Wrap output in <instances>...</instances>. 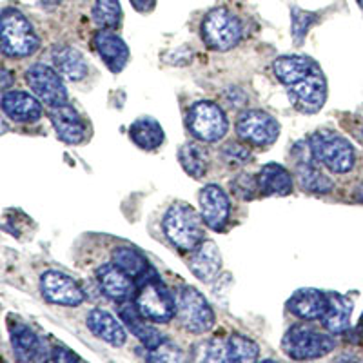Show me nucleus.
<instances>
[{"instance_id": "obj_1", "label": "nucleus", "mask_w": 363, "mask_h": 363, "mask_svg": "<svg viewBox=\"0 0 363 363\" xmlns=\"http://www.w3.org/2000/svg\"><path fill=\"white\" fill-rule=\"evenodd\" d=\"M203 218L187 203H174L165 213L164 233L180 251H193L203 242Z\"/></svg>"}, {"instance_id": "obj_2", "label": "nucleus", "mask_w": 363, "mask_h": 363, "mask_svg": "<svg viewBox=\"0 0 363 363\" xmlns=\"http://www.w3.org/2000/svg\"><path fill=\"white\" fill-rule=\"evenodd\" d=\"M145 277V274H144ZM140 278V287L136 291L135 306L138 313L153 323H167L177 313V301L164 281L151 272V277Z\"/></svg>"}, {"instance_id": "obj_3", "label": "nucleus", "mask_w": 363, "mask_h": 363, "mask_svg": "<svg viewBox=\"0 0 363 363\" xmlns=\"http://www.w3.org/2000/svg\"><path fill=\"white\" fill-rule=\"evenodd\" d=\"M314 160L333 173H349L354 167L356 153L351 142L335 131H316L309 138Z\"/></svg>"}, {"instance_id": "obj_4", "label": "nucleus", "mask_w": 363, "mask_h": 363, "mask_svg": "<svg viewBox=\"0 0 363 363\" xmlns=\"http://www.w3.org/2000/svg\"><path fill=\"white\" fill-rule=\"evenodd\" d=\"M336 347V340L314 327L298 323L281 340V349L293 359H316L329 354Z\"/></svg>"}, {"instance_id": "obj_5", "label": "nucleus", "mask_w": 363, "mask_h": 363, "mask_svg": "<svg viewBox=\"0 0 363 363\" xmlns=\"http://www.w3.org/2000/svg\"><path fill=\"white\" fill-rule=\"evenodd\" d=\"M38 50V37L33 26L18 9L2 13V51L8 57H29Z\"/></svg>"}, {"instance_id": "obj_6", "label": "nucleus", "mask_w": 363, "mask_h": 363, "mask_svg": "<svg viewBox=\"0 0 363 363\" xmlns=\"http://www.w3.org/2000/svg\"><path fill=\"white\" fill-rule=\"evenodd\" d=\"M202 38L211 50L229 51L242 40V24L231 11L213 9L202 22Z\"/></svg>"}, {"instance_id": "obj_7", "label": "nucleus", "mask_w": 363, "mask_h": 363, "mask_svg": "<svg viewBox=\"0 0 363 363\" xmlns=\"http://www.w3.org/2000/svg\"><path fill=\"white\" fill-rule=\"evenodd\" d=\"M177 316L182 327L194 335H202L215 325V313L202 293L194 287H182L177 296Z\"/></svg>"}, {"instance_id": "obj_8", "label": "nucleus", "mask_w": 363, "mask_h": 363, "mask_svg": "<svg viewBox=\"0 0 363 363\" xmlns=\"http://www.w3.org/2000/svg\"><path fill=\"white\" fill-rule=\"evenodd\" d=\"M187 128L194 138L202 142H218L229 129V122L218 104L203 100L196 102L187 113Z\"/></svg>"}, {"instance_id": "obj_9", "label": "nucleus", "mask_w": 363, "mask_h": 363, "mask_svg": "<svg viewBox=\"0 0 363 363\" xmlns=\"http://www.w3.org/2000/svg\"><path fill=\"white\" fill-rule=\"evenodd\" d=\"M236 133L242 140L251 145H271L280 135V124L269 113L251 109L240 115Z\"/></svg>"}, {"instance_id": "obj_10", "label": "nucleus", "mask_w": 363, "mask_h": 363, "mask_svg": "<svg viewBox=\"0 0 363 363\" xmlns=\"http://www.w3.org/2000/svg\"><path fill=\"white\" fill-rule=\"evenodd\" d=\"M26 80H28L31 91L38 96V100L48 104L50 108L66 104V86L53 67L45 66V64H35L26 71Z\"/></svg>"}, {"instance_id": "obj_11", "label": "nucleus", "mask_w": 363, "mask_h": 363, "mask_svg": "<svg viewBox=\"0 0 363 363\" xmlns=\"http://www.w3.org/2000/svg\"><path fill=\"white\" fill-rule=\"evenodd\" d=\"M291 102L301 113H316L323 108L327 99V82L322 71L316 69L301 82L293 84L287 89Z\"/></svg>"}, {"instance_id": "obj_12", "label": "nucleus", "mask_w": 363, "mask_h": 363, "mask_svg": "<svg viewBox=\"0 0 363 363\" xmlns=\"http://www.w3.org/2000/svg\"><path fill=\"white\" fill-rule=\"evenodd\" d=\"M40 291L45 300L57 306L77 307L84 301V293L79 284L58 271H48L42 274Z\"/></svg>"}, {"instance_id": "obj_13", "label": "nucleus", "mask_w": 363, "mask_h": 363, "mask_svg": "<svg viewBox=\"0 0 363 363\" xmlns=\"http://www.w3.org/2000/svg\"><path fill=\"white\" fill-rule=\"evenodd\" d=\"M229 199L218 186H206L200 193V215L213 231H222L229 220Z\"/></svg>"}, {"instance_id": "obj_14", "label": "nucleus", "mask_w": 363, "mask_h": 363, "mask_svg": "<svg viewBox=\"0 0 363 363\" xmlns=\"http://www.w3.org/2000/svg\"><path fill=\"white\" fill-rule=\"evenodd\" d=\"M50 118L53 122L57 136L62 142L74 145L86 140V124L73 106L69 104L53 106L50 111Z\"/></svg>"}, {"instance_id": "obj_15", "label": "nucleus", "mask_w": 363, "mask_h": 363, "mask_svg": "<svg viewBox=\"0 0 363 363\" xmlns=\"http://www.w3.org/2000/svg\"><path fill=\"white\" fill-rule=\"evenodd\" d=\"M2 109L13 122L31 124L42 116V106L35 96L24 91H6L2 95Z\"/></svg>"}, {"instance_id": "obj_16", "label": "nucleus", "mask_w": 363, "mask_h": 363, "mask_svg": "<svg viewBox=\"0 0 363 363\" xmlns=\"http://www.w3.org/2000/svg\"><path fill=\"white\" fill-rule=\"evenodd\" d=\"M93 42H95L96 51H99V55L106 62V66L113 73H120V71L124 69L129 60V50L125 42L118 35L102 28L100 31H96Z\"/></svg>"}, {"instance_id": "obj_17", "label": "nucleus", "mask_w": 363, "mask_h": 363, "mask_svg": "<svg viewBox=\"0 0 363 363\" xmlns=\"http://www.w3.org/2000/svg\"><path fill=\"white\" fill-rule=\"evenodd\" d=\"M120 318L124 320L125 327L131 330V335H135L136 338L140 340L142 345L145 349H157L160 347L162 343L167 342L164 335H162L160 330L155 329L151 323H147L149 320H145L138 309H136L135 303H124V306H120Z\"/></svg>"}, {"instance_id": "obj_18", "label": "nucleus", "mask_w": 363, "mask_h": 363, "mask_svg": "<svg viewBox=\"0 0 363 363\" xmlns=\"http://www.w3.org/2000/svg\"><path fill=\"white\" fill-rule=\"evenodd\" d=\"M187 265H189L191 272H193L199 280H213V278L218 274L220 267H222V256H220V251L218 247H216L215 242L203 240L199 247L191 251Z\"/></svg>"}, {"instance_id": "obj_19", "label": "nucleus", "mask_w": 363, "mask_h": 363, "mask_svg": "<svg viewBox=\"0 0 363 363\" xmlns=\"http://www.w3.org/2000/svg\"><path fill=\"white\" fill-rule=\"evenodd\" d=\"M11 343L15 354L22 362H45V359H50L51 349L45 347L44 340L38 338L29 327H15L11 333Z\"/></svg>"}, {"instance_id": "obj_20", "label": "nucleus", "mask_w": 363, "mask_h": 363, "mask_svg": "<svg viewBox=\"0 0 363 363\" xmlns=\"http://www.w3.org/2000/svg\"><path fill=\"white\" fill-rule=\"evenodd\" d=\"M327 306V293L318 289H300L287 301V309L301 320H322Z\"/></svg>"}, {"instance_id": "obj_21", "label": "nucleus", "mask_w": 363, "mask_h": 363, "mask_svg": "<svg viewBox=\"0 0 363 363\" xmlns=\"http://www.w3.org/2000/svg\"><path fill=\"white\" fill-rule=\"evenodd\" d=\"M87 329L93 333L95 336H99L100 340L108 342L109 345L120 347L125 343V335L122 323L116 320L113 314H109L108 311L102 309H93L87 314Z\"/></svg>"}, {"instance_id": "obj_22", "label": "nucleus", "mask_w": 363, "mask_h": 363, "mask_svg": "<svg viewBox=\"0 0 363 363\" xmlns=\"http://www.w3.org/2000/svg\"><path fill=\"white\" fill-rule=\"evenodd\" d=\"M96 277H99V284L102 293L108 298L115 301L128 300L133 293V281L129 278L128 272H124L118 265L104 264L102 267L96 271Z\"/></svg>"}, {"instance_id": "obj_23", "label": "nucleus", "mask_w": 363, "mask_h": 363, "mask_svg": "<svg viewBox=\"0 0 363 363\" xmlns=\"http://www.w3.org/2000/svg\"><path fill=\"white\" fill-rule=\"evenodd\" d=\"M327 300L329 306L322 316V325L330 335H342L351 327L352 301L338 293H327Z\"/></svg>"}, {"instance_id": "obj_24", "label": "nucleus", "mask_w": 363, "mask_h": 363, "mask_svg": "<svg viewBox=\"0 0 363 363\" xmlns=\"http://www.w3.org/2000/svg\"><path fill=\"white\" fill-rule=\"evenodd\" d=\"M316 69L318 66L309 57H280L272 64V71L277 74V79L285 86L301 82Z\"/></svg>"}, {"instance_id": "obj_25", "label": "nucleus", "mask_w": 363, "mask_h": 363, "mask_svg": "<svg viewBox=\"0 0 363 363\" xmlns=\"http://www.w3.org/2000/svg\"><path fill=\"white\" fill-rule=\"evenodd\" d=\"M258 187L265 196H285L293 191V177L284 165L267 164L258 174Z\"/></svg>"}, {"instance_id": "obj_26", "label": "nucleus", "mask_w": 363, "mask_h": 363, "mask_svg": "<svg viewBox=\"0 0 363 363\" xmlns=\"http://www.w3.org/2000/svg\"><path fill=\"white\" fill-rule=\"evenodd\" d=\"M53 62L55 67L60 74H64L66 79L73 80H82L87 74V64L84 60L82 53L77 51L74 48H69V45H57L53 50Z\"/></svg>"}, {"instance_id": "obj_27", "label": "nucleus", "mask_w": 363, "mask_h": 363, "mask_svg": "<svg viewBox=\"0 0 363 363\" xmlns=\"http://www.w3.org/2000/svg\"><path fill=\"white\" fill-rule=\"evenodd\" d=\"M129 136L140 149L153 151V149L160 147L162 142H164V129L151 116H142L131 124Z\"/></svg>"}, {"instance_id": "obj_28", "label": "nucleus", "mask_w": 363, "mask_h": 363, "mask_svg": "<svg viewBox=\"0 0 363 363\" xmlns=\"http://www.w3.org/2000/svg\"><path fill=\"white\" fill-rule=\"evenodd\" d=\"M178 160L187 174L193 178L206 177L207 167H209V153L199 142H187L178 151Z\"/></svg>"}, {"instance_id": "obj_29", "label": "nucleus", "mask_w": 363, "mask_h": 363, "mask_svg": "<svg viewBox=\"0 0 363 363\" xmlns=\"http://www.w3.org/2000/svg\"><path fill=\"white\" fill-rule=\"evenodd\" d=\"M296 177L301 189L309 191V193H329L335 187L333 180L327 174L316 169L314 160L296 162Z\"/></svg>"}, {"instance_id": "obj_30", "label": "nucleus", "mask_w": 363, "mask_h": 363, "mask_svg": "<svg viewBox=\"0 0 363 363\" xmlns=\"http://www.w3.org/2000/svg\"><path fill=\"white\" fill-rule=\"evenodd\" d=\"M113 264L118 265L124 272H128L131 278H142L149 271V264L142 252L136 251L135 247H116L113 251Z\"/></svg>"}, {"instance_id": "obj_31", "label": "nucleus", "mask_w": 363, "mask_h": 363, "mask_svg": "<svg viewBox=\"0 0 363 363\" xmlns=\"http://www.w3.org/2000/svg\"><path fill=\"white\" fill-rule=\"evenodd\" d=\"M260 349L251 338L242 335H231L225 338V362H255Z\"/></svg>"}, {"instance_id": "obj_32", "label": "nucleus", "mask_w": 363, "mask_h": 363, "mask_svg": "<svg viewBox=\"0 0 363 363\" xmlns=\"http://www.w3.org/2000/svg\"><path fill=\"white\" fill-rule=\"evenodd\" d=\"M93 21L104 29L118 28L122 21V8L118 0H96L93 6Z\"/></svg>"}, {"instance_id": "obj_33", "label": "nucleus", "mask_w": 363, "mask_h": 363, "mask_svg": "<svg viewBox=\"0 0 363 363\" xmlns=\"http://www.w3.org/2000/svg\"><path fill=\"white\" fill-rule=\"evenodd\" d=\"M196 362H225V340L211 338L203 340L194 349Z\"/></svg>"}, {"instance_id": "obj_34", "label": "nucleus", "mask_w": 363, "mask_h": 363, "mask_svg": "<svg viewBox=\"0 0 363 363\" xmlns=\"http://www.w3.org/2000/svg\"><path fill=\"white\" fill-rule=\"evenodd\" d=\"M291 21H293V26H291V29H293V38L300 45L303 42V38H306L311 26L318 21V17L314 13L303 11L300 8H293V11H291Z\"/></svg>"}, {"instance_id": "obj_35", "label": "nucleus", "mask_w": 363, "mask_h": 363, "mask_svg": "<svg viewBox=\"0 0 363 363\" xmlns=\"http://www.w3.org/2000/svg\"><path fill=\"white\" fill-rule=\"evenodd\" d=\"M222 158L231 165H244L252 162L251 151L238 142H227L222 147Z\"/></svg>"}, {"instance_id": "obj_36", "label": "nucleus", "mask_w": 363, "mask_h": 363, "mask_svg": "<svg viewBox=\"0 0 363 363\" xmlns=\"http://www.w3.org/2000/svg\"><path fill=\"white\" fill-rule=\"evenodd\" d=\"M231 187L236 196L242 200H252L256 191H260V187H258V177H252V174H238L231 182Z\"/></svg>"}, {"instance_id": "obj_37", "label": "nucleus", "mask_w": 363, "mask_h": 363, "mask_svg": "<svg viewBox=\"0 0 363 363\" xmlns=\"http://www.w3.org/2000/svg\"><path fill=\"white\" fill-rule=\"evenodd\" d=\"M145 356L153 362H182L184 359V352L177 345H171L169 342H164L157 349H151Z\"/></svg>"}, {"instance_id": "obj_38", "label": "nucleus", "mask_w": 363, "mask_h": 363, "mask_svg": "<svg viewBox=\"0 0 363 363\" xmlns=\"http://www.w3.org/2000/svg\"><path fill=\"white\" fill-rule=\"evenodd\" d=\"M50 359L51 362H73V359H77V356L71 354V352L67 351V349H64V347H53V349H51Z\"/></svg>"}, {"instance_id": "obj_39", "label": "nucleus", "mask_w": 363, "mask_h": 363, "mask_svg": "<svg viewBox=\"0 0 363 363\" xmlns=\"http://www.w3.org/2000/svg\"><path fill=\"white\" fill-rule=\"evenodd\" d=\"M131 4H133V8L136 9V11L147 13V11H151V9L155 8L157 0H131Z\"/></svg>"}, {"instance_id": "obj_40", "label": "nucleus", "mask_w": 363, "mask_h": 363, "mask_svg": "<svg viewBox=\"0 0 363 363\" xmlns=\"http://www.w3.org/2000/svg\"><path fill=\"white\" fill-rule=\"evenodd\" d=\"M356 200L363 203V182H362V184H359L358 187H356Z\"/></svg>"}, {"instance_id": "obj_41", "label": "nucleus", "mask_w": 363, "mask_h": 363, "mask_svg": "<svg viewBox=\"0 0 363 363\" xmlns=\"http://www.w3.org/2000/svg\"><path fill=\"white\" fill-rule=\"evenodd\" d=\"M2 74H4V84H2V87H4V89H8V87H9V73H8V71H4Z\"/></svg>"}, {"instance_id": "obj_42", "label": "nucleus", "mask_w": 363, "mask_h": 363, "mask_svg": "<svg viewBox=\"0 0 363 363\" xmlns=\"http://www.w3.org/2000/svg\"><path fill=\"white\" fill-rule=\"evenodd\" d=\"M42 2H44V4H51V6H55V4H58V2H60V0H42Z\"/></svg>"}, {"instance_id": "obj_43", "label": "nucleus", "mask_w": 363, "mask_h": 363, "mask_svg": "<svg viewBox=\"0 0 363 363\" xmlns=\"http://www.w3.org/2000/svg\"><path fill=\"white\" fill-rule=\"evenodd\" d=\"M358 4H359V6H362V8H363V0H358Z\"/></svg>"}]
</instances>
